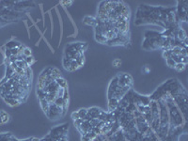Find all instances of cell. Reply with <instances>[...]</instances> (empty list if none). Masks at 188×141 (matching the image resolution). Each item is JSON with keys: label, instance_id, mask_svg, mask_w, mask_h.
<instances>
[{"label": "cell", "instance_id": "obj_1", "mask_svg": "<svg viewBox=\"0 0 188 141\" xmlns=\"http://www.w3.org/2000/svg\"><path fill=\"white\" fill-rule=\"evenodd\" d=\"M65 113H66V109L58 107V105H56L55 103H50L49 109H48V111H47V113L45 115L50 119L55 120V119H59V118H61Z\"/></svg>", "mask_w": 188, "mask_h": 141}, {"label": "cell", "instance_id": "obj_2", "mask_svg": "<svg viewBox=\"0 0 188 141\" xmlns=\"http://www.w3.org/2000/svg\"><path fill=\"white\" fill-rule=\"evenodd\" d=\"M175 10L178 21L187 22V1H178V6Z\"/></svg>", "mask_w": 188, "mask_h": 141}, {"label": "cell", "instance_id": "obj_3", "mask_svg": "<svg viewBox=\"0 0 188 141\" xmlns=\"http://www.w3.org/2000/svg\"><path fill=\"white\" fill-rule=\"evenodd\" d=\"M118 76V83L119 86L123 87L125 86H133V78L128 74H120Z\"/></svg>", "mask_w": 188, "mask_h": 141}, {"label": "cell", "instance_id": "obj_4", "mask_svg": "<svg viewBox=\"0 0 188 141\" xmlns=\"http://www.w3.org/2000/svg\"><path fill=\"white\" fill-rule=\"evenodd\" d=\"M106 139L108 141H127L121 129L118 130L116 133H114L113 135H111L110 136H108Z\"/></svg>", "mask_w": 188, "mask_h": 141}, {"label": "cell", "instance_id": "obj_5", "mask_svg": "<svg viewBox=\"0 0 188 141\" xmlns=\"http://www.w3.org/2000/svg\"><path fill=\"white\" fill-rule=\"evenodd\" d=\"M83 23L87 26H92V27H95L97 25H98V20L96 17H92V16H86L84 20H83Z\"/></svg>", "mask_w": 188, "mask_h": 141}, {"label": "cell", "instance_id": "obj_6", "mask_svg": "<svg viewBox=\"0 0 188 141\" xmlns=\"http://www.w3.org/2000/svg\"><path fill=\"white\" fill-rule=\"evenodd\" d=\"M118 104H119V101L115 98L112 99H108V109L109 112H115L116 109L118 108Z\"/></svg>", "mask_w": 188, "mask_h": 141}, {"label": "cell", "instance_id": "obj_7", "mask_svg": "<svg viewBox=\"0 0 188 141\" xmlns=\"http://www.w3.org/2000/svg\"><path fill=\"white\" fill-rule=\"evenodd\" d=\"M10 121V115L5 110H0V125H4Z\"/></svg>", "mask_w": 188, "mask_h": 141}, {"label": "cell", "instance_id": "obj_8", "mask_svg": "<svg viewBox=\"0 0 188 141\" xmlns=\"http://www.w3.org/2000/svg\"><path fill=\"white\" fill-rule=\"evenodd\" d=\"M176 39L179 40L181 42L182 41H184L185 39H187V35H186V32L182 28V27H179L178 31H177V34H176Z\"/></svg>", "mask_w": 188, "mask_h": 141}, {"label": "cell", "instance_id": "obj_9", "mask_svg": "<svg viewBox=\"0 0 188 141\" xmlns=\"http://www.w3.org/2000/svg\"><path fill=\"white\" fill-rule=\"evenodd\" d=\"M55 10L58 13V17H59V25H60V39H59V45H60V42H62V36H63V21H62V17L60 15V12L58 9V7H55Z\"/></svg>", "mask_w": 188, "mask_h": 141}, {"label": "cell", "instance_id": "obj_10", "mask_svg": "<svg viewBox=\"0 0 188 141\" xmlns=\"http://www.w3.org/2000/svg\"><path fill=\"white\" fill-rule=\"evenodd\" d=\"M55 81L56 82V84L59 86V87H62V89H68V83L62 76L56 78Z\"/></svg>", "mask_w": 188, "mask_h": 141}, {"label": "cell", "instance_id": "obj_11", "mask_svg": "<svg viewBox=\"0 0 188 141\" xmlns=\"http://www.w3.org/2000/svg\"><path fill=\"white\" fill-rule=\"evenodd\" d=\"M40 103H41V107L43 110V112L46 114L48 109H49V105H50V103L46 100V99H41L40 100Z\"/></svg>", "mask_w": 188, "mask_h": 141}, {"label": "cell", "instance_id": "obj_12", "mask_svg": "<svg viewBox=\"0 0 188 141\" xmlns=\"http://www.w3.org/2000/svg\"><path fill=\"white\" fill-rule=\"evenodd\" d=\"M13 136L10 134L5 133V134H0V141H12Z\"/></svg>", "mask_w": 188, "mask_h": 141}, {"label": "cell", "instance_id": "obj_13", "mask_svg": "<svg viewBox=\"0 0 188 141\" xmlns=\"http://www.w3.org/2000/svg\"><path fill=\"white\" fill-rule=\"evenodd\" d=\"M79 68H81L78 63L76 62V60H72L71 61V65H70V68H69V70L68 72H74V70H78Z\"/></svg>", "mask_w": 188, "mask_h": 141}, {"label": "cell", "instance_id": "obj_14", "mask_svg": "<svg viewBox=\"0 0 188 141\" xmlns=\"http://www.w3.org/2000/svg\"><path fill=\"white\" fill-rule=\"evenodd\" d=\"M76 112H77V114H78L79 119H85L86 117H87V114H88V109L82 108V109L76 111Z\"/></svg>", "mask_w": 188, "mask_h": 141}, {"label": "cell", "instance_id": "obj_15", "mask_svg": "<svg viewBox=\"0 0 188 141\" xmlns=\"http://www.w3.org/2000/svg\"><path fill=\"white\" fill-rule=\"evenodd\" d=\"M15 63H16L17 67L21 68V69H23V70H26L27 68H28V65L27 64V62H26L25 60H16Z\"/></svg>", "mask_w": 188, "mask_h": 141}, {"label": "cell", "instance_id": "obj_16", "mask_svg": "<svg viewBox=\"0 0 188 141\" xmlns=\"http://www.w3.org/2000/svg\"><path fill=\"white\" fill-rule=\"evenodd\" d=\"M23 56L25 58H28V57H31L32 56V50L28 47H26L24 48V51H23Z\"/></svg>", "mask_w": 188, "mask_h": 141}, {"label": "cell", "instance_id": "obj_17", "mask_svg": "<svg viewBox=\"0 0 188 141\" xmlns=\"http://www.w3.org/2000/svg\"><path fill=\"white\" fill-rule=\"evenodd\" d=\"M185 67H186V65L183 64V63H177V64L175 65L174 69L177 70V72H182V70H185Z\"/></svg>", "mask_w": 188, "mask_h": 141}, {"label": "cell", "instance_id": "obj_18", "mask_svg": "<svg viewBox=\"0 0 188 141\" xmlns=\"http://www.w3.org/2000/svg\"><path fill=\"white\" fill-rule=\"evenodd\" d=\"M71 59L69 58H63V67L66 70H69V68H70V65H71Z\"/></svg>", "mask_w": 188, "mask_h": 141}, {"label": "cell", "instance_id": "obj_19", "mask_svg": "<svg viewBox=\"0 0 188 141\" xmlns=\"http://www.w3.org/2000/svg\"><path fill=\"white\" fill-rule=\"evenodd\" d=\"M166 65H167L169 68H173V69H174V67H175V65H176V62H175L174 60H172L171 58L166 59Z\"/></svg>", "mask_w": 188, "mask_h": 141}, {"label": "cell", "instance_id": "obj_20", "mask_svg": "<svg viewBox=\"0 0 188 141\" xmlns=\"http://www.w3.org/2000/svg\"><path fill=\"white\" fill-rule=\"evenodd\" d=\"M112 65H113V67H114V68H119L121 65V60L120 58H116V59L113 60Z\"/></svg>", "mask_w": 188, "mask_h": 141}, {"label": "cell", "instance_id": "obj_21", "mask_svg": "<svg viewBox=\"0 0 188 141\" xmlns=\"http://www.w3.org/2000/svg\"><path fill=\"white\" fill-rule=\"evenodd\" d=\"M25 61L27 62V64L28 65V67L29 66H31L34 62H35V59H34V58L31 56V57H28V58H26V59H25Z\"/></svg>", "mask_w": 188, "mask_h": 141}, {"label": "cell", "instance_id": "obj_22", "mask_svg": "<svg viewBox=\"0 0 188 141\" xmlns=\"http://www.w3.org/2000/svg\"><path fill=\"white\" fill-rule=\"evenodd\" d=\"M49 13V18H50V21H51V35H52V38H53V31H54V21H53V17H52V13H51V10L48 11Z\"/></svg>", "mask_w": 188, "mask_h": 141}, {"label": "cell", "instance_id": "obj_23", "mask_svg": "<svg viewBox=\"0 0 188 141\" xmlns=\"http://www.w3.org/2000/svg\"><path fill=\"white\" fill-rule=\"evenodd\" d=\"M43 41L45 42V43L47 44V46L49 47V49L51 50V52H52V53H55V50H54V48H53V47H52V45H51V44L49 43V42H48V41L46 40V38H45V37H43Z\"/></svg>", "mask_w": 188, "mask_h": 141}, {"label": "cell", "instance_id": "obj_24", "mask_svg": "<svg viewBox=\"0 0 188 141\" xmlns=\"http://www.w3.org/2000/svg\"><path fill=\"white\" fill-rule=\"evenodd\" d=\"M24 24L27 27V34H28V38L30 39V31H29V26H28V24H27V20H24Z\"/></svg>", "mask_w": 188, "mask_h": 141}]
</instances>
